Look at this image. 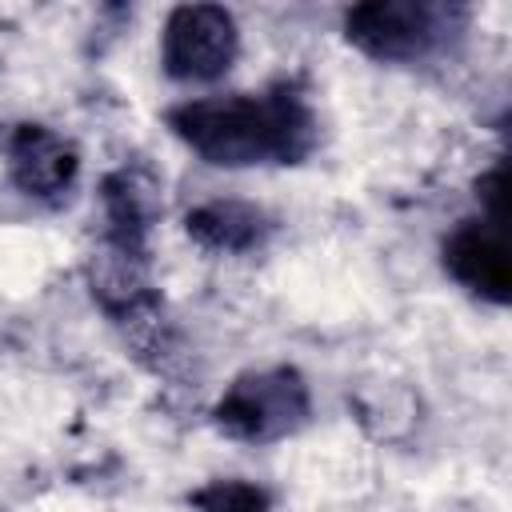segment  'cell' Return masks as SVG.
I'll use <instances>...</instances> for the list:
<instances>
[{
	"mask_svg": "<svg viewBox=\"0 0 512 512\" xmlns=\"http://www.w3.org/2000/svg\"><path fill=\"white\" fill-rule=\"evenodd\" d=\"M188 504L196 512H272V496L252 480H208L188 496Z\"/></svg>",
	"mask_w": 512,
	"mask_h": 512,
	"instance_id": "9",
	"label": "cell"
},
{
	"mask_svg": "<svg viewBox=\"0 0 512 512\" xmlns=\"http://www.w3.org/2000/svg\"><path fill=\"white\" fill-rule=\"evenodd\" d=\"M168 128L216 168L300 164L316 148V116L296 84L184 100L168 112Z\"/></svg>",
	"mask_w": 512,
	"mask_h": 512,
	"instance_id": "1",
	"label": "cell"
},
{
	"mask_svg": "<svg viewBox=\"0 0 512 512\" xmlns=\"http://www.w3.org/2000/svg\"><path fill=\"white\" fill-rule=\"evenodd\" d=\"M476 196H480V204H484V220L504 224V164L488 168V172L476 180Z\"/></svg>",
	"mask_w": 512,
	"mask_h": 512,
	"instance_id": "10",
	"label": "cell"
},
{
	"mask_svg": "<svg viewBox=\"0 0 512 512\" xmlns=\"http://www.w3.org/2000/svg\"><path fill=\"white\" fill-rule=\"evenodd\" d=\"M312 412L308 384L296 368L276 364L260 372H244L228 384V392L212 408V424L240 444H272L292 436Z\"/></svg>",
	"mask_w": 512,
	"mask_h": 512,
	"instance_id": "2",
	"label": "cell"
},
{
	"mask_svg": "<svg viewBox=\"0 0 512 512\" xmlns=\"http://www.w3.org/2000/svg\"><path fill=\"white\" fill-rule=\"evenodd\" d=\"M0 148H4L8 176L24 196L56 200L76 184L80 152L72 148V140H64L48 124H32V120L8 124L0 136Z\"/></svg>",
	"mask_w": 512,
	"mask_h": 512,
	"instance_id": "5",
	"label": "cell"
},
{
	"mask_svg": "<svg viewBox=\"0 0 512 512\" xmlns=\"http://www.w3.org/2000/svg\"><path fill=\"white\" fill-rule=\"evenodd\" d=\"M240 32L220 4H180L160 32V64L172 80H216L232 68Z\"/></svg>",
	"mask_w": 512,
	"mask_h": 512,
	"instance_id": "4",
	"label": "cell"
},
{
	"mask_svg": "<svg viewBox=\"0 0 512 512\" xmlns=\"http://www.w3.org/2000/svg\"><path fill=\"white\" fill-rule=\"evenodd\" d=\"M100 200H104L112 252L144 260V240L152 232V220L160 216V184L152 180V172L136 164L108 172L100 184Z\"/></svg>",
	"mask_w": 512,
	"mask_h": 512,
	"instance_id": "7",
	"label": "cell"
},
{
	"mask_svg": "<svg viewBox=\"0 0 512 512\" xmlns=\"http://www.w3.org/2000/svg\"><path fill=\"white\" fill-rule=\"evenodd\" d=\"M464 24V8L456 4H424V0H372L344 12V36L372 60L404 64L420 60L448 40Z\"/></svg>",
	"mask_w": 512,
	"mask_h": 512,
	"instance_id": "3",
	"label": "cell"
},
{
	"mask_svg": "<svg viewBox=\"0 0 512 512\" xmlns=\"http://www.w3.org/2000/svg\"><path fill=\"white\" fill-rule=\"evenodd\" d=\"M184 228L208 252L244 256L264 248V240L272 236V216L244 200H208L184 216Z\"/></svg>",
	"mask_w": 512,
	"mask_h": 512,
	"instance_id": "8",
	"label": "cell"
},
{
	"mask_svg": "<svg viewBox=\"0 0 512 512\" xmlns=\"http://www.w3.org/2000/svg\"><path fill=\"white\" fill-rule=\"evenodd\" d=\"M444 272L468 288L472 296L488 304H508L512 296V264H508V244H504V224L472 216L460 220L444 236Z\"/></svg>",
	"mask_w": 512,
	"mask_h": 512,
	"instance_id": "6",
	"label": "cell"
}]
</instances>
